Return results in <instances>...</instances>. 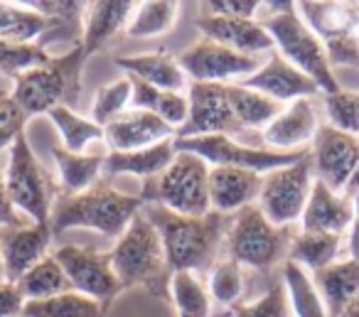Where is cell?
<instances>
[{"label":"cell","instance_id":"cell-1","mask_svg":"<svg viewBox=\"0 0 359 317\" xmlns=\"http://www.w3.org/2000/svg\"><path fill=\"white\" fill-rule=\"evenodd\" d=\"M140 212L158 229L165 261L172 273L192 271L205 276L222 258L224 236L231 224V217L226 214L207 212L205 217H182L158 204H143Z\"/></svg>","mask_w":359,"mask_h":317},{"label":"cell","instance_id":"cell-2","mask_svg":"<svg viewBox=\"0 0 359 317\" xmlns=\"http://www.w3.org/2000/svg\"><path fill=\"white\" fill-rule=\"evenodd\" d=\"M140 209H143L140 194L118 192L109 180H99L94 187L79 194H60L52 204L50 229L52 236L81 227L99 231L101 236L118 238Z\"/></svg>","mask_w":359,"mask_h":317},{"label":"cell","instance_id":"cell-3","mask_svg":"<svg viewBox=\"0 0 359 317\" xmlns=\"http://www.w3.org/2000/svg\"><path fill=\"white\" fill-rule=\"evenodd\" d=\"M111 266L121 281V288H145L153 297L170 300V278L172 271L165 261V248L160 234L143 212L133 217L116 246L109 251Z\"/></svg>","mask_w":359,"mask_h":317},{"label":"cell","instance_id":"cell-4","mask_svg":"<svg viewBox=\"0 0 359 317\" xmlns=\"http://www.w3.org/2000/svg\"><path fill=\"white\" fill-rule=\"evenodd\" d=\"M269 8L273 11L261 15V25L273 37L276 52L295 69L308 74L323 91V96L337 94L342 86L337 84V76L327 62L323 40L305 25V20L295 11V3H269Z\"/></svg>","mask_w":359,"mask_h":317},{"label":"cell","instance_id":"cell-5","mask_svg":"<svg viewBox=\"0 0 359 317\" xmlns=\"http://www.w3.org/2000/svg\"><path fill=\"white\" fill-rule=\"evenodd\" d=\"M84 45L67 50L65 55L50 57L45 65L20 74L13 81V96L27 116L50 114L57 106L74 109L81 96V72L86 65Z\"/></svg>","mask_w":359,"mask_h":317},{"label":"cell","instance_id":"cell-6","mask_svg":"<svg viewBox=\"0 0 359 317\" xmlns=\"http://www.w3.org/2000/svg\"><path fill=\"white\" fill-rule=\"evenodd\" d=\"M143 204H158L182 217H205L210 209V165L200 155L177 150L175 160L155 177L145 180Z\"/></svg>","mask_w":359,"mask_h":317},{"label":"cell","instance_id":"cell-7","mask_svg":"<svg viewBox=\"0 0 359 317\" xmlns=\"http://www.w3.org/2000/svg\"><path fill=\"white\" fill-rule=\"evenodd\" d=\"M295 234L293 227H273L259 204H251L231 217L224 236V256L239 266L269 271L288 256Z\"/></svg>","mask_w":359,"mask_h":317},{"label":"cell","instance_id":"cell-8","mask_svg":"<svg viewBox=\"0 0 359 317\" xmlns=\"http://www.w3.org/2000/svg\"><path fill=\"white\" fill-rule=\"evenodd\" d=\"M6 187L13 207L22 217H27L32 224H50L52 204H55L52 182L37 160L27 133H22L8 153Z\"/></svg>","mask_w":359,"mask_h":317},{"label":"cell","instance_id":"cell-9","mask_svg":"<svg viewBox=\"0 0 359 317\" xmlns=\"http://www.w3.org/2000/svg\"><path fill=\"white\" fill-rule=\"evenodd\" d=\"M175 148L182 153L200 155L210 168H241L251 173L269 175L273 170L295 165L298 160L308 158L310 150H280L269 148H254V145L236 143L231 135L217 133V135H195V138H175Z\"/></svg>","mask_w":359,"mask_h":317},{"label":"cell","instance_id":"cell-10","mask_svg":"<svg viewBox=\"0 0 359 317\" xmlns=\"http://www.w3.org/2000/svg\"><path fill=\"white\" fill-rule=\"evenodd\" d=\"M313 180L315 170L308 155L295 165L264 175L256 204L273 227H293L303 219L305 204H308L310 189H313Z\"/></svg>","mask_w":359,"mask_h":317},{"label":"cell","instance_id":"cell-11","mask_svg":"<svg viewBox=\"0 0 359 317\" xmlns=\"http://www.w3.org/2000/svg\"><path fill=\"white\" fill-rule=\"evenodd\" d=\"M177 62L190 81L197 84H241L261 69V57L241 55L217 42L197 40L177 55Z\"/></svg>","mask_w":359,"mask_h":317},{"label":"cell","instance_id":"cell-12","mask_svg":"<svg viewBox=\"0 0 359 317\" xmlns=\"http://www.w3.org/2000/svg\"><path fill=\"white\" fill-rule=\"evenodd\" d=\"M55 261L62 266L72 290L81 292L86 297L104 302L111 307L123 288L111 266L109 251H99L91 246H74V243H62L52 251Z\"/></svg>","mask_w":359,"mask_h":317},{"label":"cell","instance_id":"cell-13","mask_svg":"<svg viewBox=\"0 0 359 317\" xmlns=\"http://www.w3.org/2000/svg\"><path fill=\"white\" fill-rule=\"evenodd\" d=\"M187 114L185 126L175 138H195V135H231L241 130L229 104V84H197L187 86Z\"/></svg>","mask_w":359,"mask_h":317},{"label":"cell","instance_id":"cell-14","mask_svg":"<svg viewBox=\"0 0 359 317\" xmlns=\"http://www.w3.org/2000/svg\"><path fill=\"white\" fill-rule=\"evenodd\" d=\"M310 160L320 182H325L334 192H342L359 165V138L332 126H320Z\"/></svg>","mask_w":359,"mask_h":317},{"label":"cell","instance_id":"cell-15","mask_svg":"<svg viewBox=\"0 0 359 317\" xmlns=\"http://www.w3.org/2000/svg\"><path fill=\"white\" fill-rule=\"evenodd\" d=\"M52 229L50 224H18L0 229V251L6 263V278L15 283L32 266L50 256Z\"/></svg>","mask_w":359,"mask_h":317},{"label":"cell","instance_id":"cell-16","mask_svg":"<svg viewBox=\"0 0 359 317\" xmlns=\"http://www.w3.org/2000/svg\"><path fill=\"white\" fill-rule=\"evenodd\" d=\"M241 86L266 94L269 99L278 101V104H293L298 99H310V96L320 91L318 84L308 74L295 69L276 50L271 52L269 60L261 65V69L256 74H251L249 79L241 81Z\"/></svg>","mask_w":359,"mask_h":317},{"label":"cell","instance_id":"cell-17","mask_svg":"<svg viewBox=\"0 0 359 317\" xmlns=\"http://www.w3.org/2000/svg\"><path fill=\"white\" fill-rule=\"evenodd\" d=\"M197 27H200L202 37L224 45L234 52L251 57H261L264 52H273V37L269 35L261 20H244V18H224V15H212V13H202L197 18Z\"/></svg>","mask_w":359,"mask_h":317},{"label":"cell","instance_id":"cell-18","mask_svg":"<svg viewBox=\"0 0 359 317\" xmlns=\"http://www.w3.org/2000/svg\"><path fill=\"white\" fill-rule=\"evenodd\" d=\"M175 135L177 130L165 123L160 116L150 114V111L128 109L104 128V143L111 153H128V150L158 145Z\"/></svg>","mask_w":359,"mask_h":317},{"label":"cell","instance_id":"cell-19","mask_svg":"<svg viewBox=\"0 0 359 317\" xmlns=\"http://www.w3.org/2000/svg\"><path fill=\"white\" fill-rule=\"evenodd\" d=\"M320 123L315 116L313 101L298 99L288 104L280 111L278 119H273L261 133V140L269 150H280V153H290V150H305V145L313 143L315 133H318Z\"/></svg>","mask_w":359,"mask_h":317},{"label":"cell","instance_id":"cell-20","mask_svg":"<svg viewBox=\"0 0 359 317\" xmlns=\"http://www.w3.org/2000/svg\"><path fill=\"white\" fill-rule=\"evenodd\" d=\"M264 175L241 168H210V209L234 217L259 202Z\"/></svg>","mask_w":359,"mask_h":317},{"label":"cell","instance_id":"cell-21","mask_svg":"<svg viewBox=\"0 0 359 317\" xmlns=\"http://www.w3.org/2000/svg\"><path fill=\"white\" fill-rule=\"evenodd\" d=\"M352 224H354L352 199L334 192V189H330L327 184L315 177L308 204H305L303 219H300V229H305V231H327V234H339V236H344V231H349Z\"/></svg>","mask_w":359,"mask_h":317},{"label":"cell","instance_id":"cell-22","mask_svg":"<svg viewBox=\"0 0 359 317\" xmlns=\"http://www.w3.org/2000/svg\"><path fill=\"white\" fill-rule=\"evenodd\" d=\"M135 3L128 0H94L86 3L84 11V45L86 57L101 52L121 30H126L130 15H133Z\"/></svg>","mask_w":359,"mask_h":317},{"label":"cell","instance_id":"cell-23","mask_svg":"<svg viewBox=\"0 0 359 317\" xmlns=\"http://www.w3.org/2000/svg\"><path fill=\"white\" fill-rule=\"evenodd\" d=\"M32 11L45 15L50 20L45 35L37 40V45L50 50L52 45H69L76 47L84 37V11L86 3H76V0H35L27 3Z\"/></svg>","mask_w":359,"mask_h":317},{"label":"cell","instance_id":"cell-24","mask_svg":"<svg viewBox=\"0 0 359 317\" xmlns=\"http://www.w3.org/2000/svg\"><path fill=\"white\" fill-rule=\"evenodd\" d=\"M116 67L126 69L128 76L145 81L160 91H185L187 89V74L180 67L177 57L170 52L158 50L148 55H126L116 57Z\"/></svg>","mask_w":359,"mask_h":317},{"label":"cell","instance_id":"cell-25","mask_svg":"<svg viewBox=\"0 0 359 317\" xmlns=\"http://www.w3.org/2000/svg\"><path fill=\"white\" fill-rule=\"evenodd\" d=\"M106 153H109V148H101V145L86 150V153H72L62 145H55L52 158H55L57 173H60L62 194H79L94 187L99 180H104Z\"/></svg>","mask_w":359,"mask_h":317},{"label":"cell","instance_id":"cell-26","mask_svg":"<svg viewBox=\"0 0 359 317\" xmlns=\"http://www.w3.org/2000/svg\"><path fill=\"white\" fill-rule=\"evenodd\" d=\"M177 155L175 148V138L163 140L158 145H150V148L140 150H128V153H106L104 160V180L121 177V175H130V177L145 180L160 175Z\"/></svg>","mask_w":359,"mask_h":317},{"label":"cell","instance_id":"cell-27","mask_svg":"<svg viewBox=\"0 0 359 317\" xmlns=\"http://www.w3.org/2000/svg\"><path fill=\"white\" fill-rule=\"evenodd\" d=\"M295 11L305 20V25L325 42L359 32V8L357 3H313L303 0L295 3Z\"/></svg>","mask_w":359,"mask_h":317},{"label":"cell","instance_id":"cell-28","mask_svg":"<svg viewBox=\"0 0 359 317\" xmlns=\"http://www.w3.org/2000/svg\"><path fill=\"white\" fill-rule=\"evenodd\" d=\"M313 281L323 295L330 317H339L344 307L359 295V266L352 258H342V261L337 258L315 273Z\"/></svg>","mask_w":359,"mask_h":317},{"label":"cell","instance_id":"cell-29","mask_svg":"<svg viewBox=\"0 0 359 317\" xmlns=\"http://www.w3.org/2000/svg\"><path fill=\"white\" fill-rule=\"evenodd\" d=\"M128 76V74H126ZM130 86H133V96H130V109L150 111V114L160 116L168 126L180 130L185 126L187 114H190V104H187L185 91H160L155 86L145 84V81L128 76Z\"/></svg>","mask_w":359,"mask_h":317},{"label":"cell","instance_id":"cell-30","mask_svg":"<svg viewBox=\"0 0 359 317\" xmlns=\"http://www.w3.org/2000/svg\"><path fill=\"white\" fill-rule=\"evenodd\" d=\"M339 248H342V236L339 234H327V231H305L300 229L295 234L293 243L285 261H295L305 268V271H323L325 266L337 261Z\"/></svg>","mask_w":359,"mask_h":317},{"label":"cell","instance_id":"cell-31","mask_svg":"<svg viewBox=\"0 0 359 317\" xmlns=\"http://www.w3.org/2000/svg\"><path fill=\"white\" fill-rule=\"evenodd\" d=\"M280 276H283L288 305H290V310H293L295 317H330L318 285H315V281L310 278V273L305 271L300 263L285 261L283 273H280Z\"/></svg>","mask_w":359,"mask_h":317},{"label":"cell","instance_id":"cell-32","mask_svg":"<svg viewBox=\"0 0 359 317\" xmlns=\"http://www.w3.org/2000/svg\"><path fill=\"white\" fill-rule=\"evenodd\" d=\"M180 18V3L172 0H148L135 3L133 15L126 25V35L133 40H148V37L168 35Z\"/></svg>","mask_w":359,"mask_h":317},{"label":"cell","instance_id":"cell-33","mask_svg":"<svg viewBox=\"0 0 359 317\" xmlns=\"http://www.w3.org/2000/svg\"><path fill=\"white\" fill-rule=\"evenodd\" d=\"M47 119L55 123V128L65 140V148L72 153H86L96 145H104V128L91 119L76 114L69 106H57L47 114Z\"/></svg>","mask_w":359,"mask_h":317},{"label":"cell","instance_id":"cell-34","mask_svg":"<svg viewBox=\"0 0 359 317\" xmlns=\"http://www.w3.org/2000/svg\"><path fill=\"white\" fill-rule=\"evenodd\" d=\"M109 305L86 297L76 290H67L62 295L47 300H30L22 307V317H106Z\"/></svg>","mask_w":359,"mask_h":317},{"label":"cell","instance_id":"cell-35","mask_svg":"<svg viewBox=\"0 0 359 317\" xmlns=\"http://www.w3.org/2000/svg\"><path fill=\"white\" fill-rule=\"evenodd\" d=\"M229 104L241 130L266 128L283 111V104H278V101L269 99L266 94H259L254 89H246L241 84H229Z\"/></svg>","mask_w":359,"mask_h":317},{"label":"cell","instance_id":"cell-36","mask_svg":"<svg viewBox=\"0 0 359 317\" xmlns=\"http://www.w3.org/2000/svg\"><path fill=\"white\" fill-rule=\"evenodd\" d=\"M50 27V20L32 11L27 3H3L0 0V40L37 42Z\"/></svg>","mask_w":359,"mask_h":317},{"label":"cell","instance_id":"cell-37","mask_svg":"<svg viewBox=\"0 0 359 317\" xmlns=\"http://www.w3.org/2000/svg\"><path fill=\"white\" fill-rule=\"evenodd\" d=\"M170 300H172L177 317H210L212 297L202 276L192 271L172 273L170 278Z\"/></svg>","mask_w":359,"mask_h":317},{"label":"cell","instance_id":"cell-38","mask_svg":"<svg viewBox=\"0 0 359 317\" xmlns=\"http://www.w3.org/2000/svg\"><path fill=\"white\" fill-rule=\"evenodd\" d=\"M15 285L20 288L25 302L47 300V297H55V295H62V292L72 290L65 271H62V266L55 261L52 253L47 258H42L37 266H32L22 278H18Z\"/></svg>","mask_w":359,"mask_h":317},{"label":"cell","instance_id":"cell-39","mask_svg":"<svg viewBox=\"0 0 359 317\" xmlns=\"http://www.w3.org/2000/svg\"><path fill=\"white\" fill-rule=\"evenodd\" d=\"M130 96H133V86H130V79L126 74L104 84L96 91L94 104H91V121L106 128L111 121H116L121 114L130 109Z\"/></svg>","mask_w":359,"mask_h":317},{"label":"cell","instance_id":"cell-40","mask_svg":"<svg viewBox=\"0 0 359 317\" xmlns=\"http://www.w3.org/2000/svg\"><path fill=\"white\" fill-rule=\"evenodd\" d=\"M207 290L210 297L219 305H236L244 292V266L231 258H219L207 273Z\"/></svg>","mask_w":359,"mask_h":317},{"label":"cell","instance_id":"cell-41","mask_svg":"<svg viewBox=\"0 0 359 317\" xmlns=\"http://www.w3.org/2000/svg\"><path fill=\"white\" fill-rule=\"evenodd\" d=\"M50 52L37 42H11L0 40V74L15 81L20 74L45 65Z\"/></svg>","mask_w":359,"mask_h":317},{"label":"cell","instance_id":"cell-42","mask_svg":"<svg viewBox=\"0 0 359 317\" xmlns=\"http://www.w3.org/2000/svg\"><path fill=\"white\" fill-rule=\"evenodd\" d=\"M325 111H327L330 126L344 130L359 138V91H344L325 96Z\"/></svg>","mask_w":359,"mask_h":317},{"label":"cell","instance_id":"cell-43","mask_svg":"<svg viewBox=\"0 0 359 317\" xmlns=\"http://www.w3.org/2000/svg\"><path fill=\"white\" fill-rule=\"evenodd\" d=\"M234 317H290L288 295H285L283 281H276L269 285V290L254 302H236L231 305Z\"/></svg>","mask_w":359,"mask_h":317},{"label":"cell","instance_id":"cell-44","mask_svg":"<svg viewBox=\"0 0 359 317\" xmlns=\"http://www.w3.org/2000/svg\"><path fill=\"white\" fill-rule=\"evenodd\" d=\"M30 116L20 109L13 91H0V150H11L13 143L25 133Z\"/></svg>","mask_w":359,"mask_h":317},{"label":"cell","instance_id":"cell-45","mask_svg":"<svg viewBox=\"0 0 359 317\" xmlns=\"http://www.w3.org/2000/svg\"><path fill=\"white\" fill-rule=\"evenodd\" d=\"M325 52H327L330 67H359V32L352 35L337 37L332 42H325Z\"/></svg>","mask_w":359,"mask_h":317},{"label":"cell","instance_id":"cell-46","mask_svg":"<svg viewBox=\"0 0 359 317\" xmlns=\"http://www.w3.org/2000/svg\"><path fill=\"white\" fill-rule=\"evenodd\" d=\"M259 0H207L202 3L205 13L212 15H224V18H244V20H256L261 15Z\"/></svg>","mask_w":359,"mask_h":317},{"label":"cell","instance_id":"cell-47","mask_svg":"<svg viewBox=\"0 0 359 317\" xmlns=\"http://www.w3.org/2000/svg\"><path fill=\"white\" fill-rule=\"evenodd\" d=\"M22 307H25V297H22L20 288L11 281L0 283V317L22 315Z\"/></svg>","mask_w":359,"mask_h":317},{"label":"cell","instance_id":"cell-48","mask_svg":"<svg viewBox=\"0 0 359 317\" xmlns=\"http://www.w3.org/2000/svg\"><path fill=\"white\" fill-rule=\"evenodd\" d=\"M22 222V214L13 207L11 197H8V187H6V168L0 165V229L3 227H18Z\"/></svg>","mask_w":359,"mask_h":317},{"label":"cell","instance_id":"cell-49","mask_svg":"<svg viewBox=\"0 0 359 317\" xmlns=\"http://www.w3.org/2000/svg\"><path fill=\"white\" fill-rule=\"evenodd\" d=\"M347 253H349V258L359 266V222H354L347 231Z\"/></svg>","mask_w":359,"mask_h":317},{"label":"cell","instance_id":"cell-50","mask_svg":"<svg viewBox=\"0 0 359 317\" xmlns=\"http://www.w3.org/2000/svg\"><path fill=\"white\" fill-rule=\"evenodd\" d=\"M344 189H347V197H352V194L359 189V165H357V170L352 173V177H349V182H347V187H344Z\"/></svg>","mask_w":359,"mask_h":317},{"label":"cell","instance_id":"cell-51","mask_svg":"<svg viewBox=\"0 0 359 317\" xmlns=\"http://www.w3.org/2000/svg\"><path fill=\"white\" fill-rule=\"evenodd\" d=\"M339 317H359V295L354 297V300L349 302L347 307H344L342 315H339Z\"/></svg>","mask_w":359,"mask_h":317},{"label":"cell","instance_id":"cell-52","mask_svg":"<svg viewBox=\"0 0 359 317\" xmlns=\"http://www.w3.org/2000/svg\"><path fill=\"white\" fill-rule=\"evenodd\" d=\"M349 199H352V207H354V222H359V189Z\"/></svg>","mask_w":359,"mask_h":317},{"label":"cell","instance_id":"cell-53","mask_svg":"<svg viewBox=\"0 0 359 317\" xmlns=\"http://www.w3.org/2000/svg\"><path fill=\"white\" fill-rule=\"evenodd\" d=\"M6 263H3V251H0V283H6Z\"/></svg>","mask_w":359,"mask_h":317}]
</instances>
